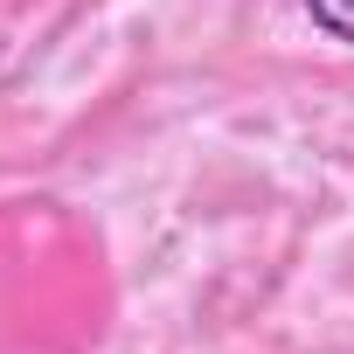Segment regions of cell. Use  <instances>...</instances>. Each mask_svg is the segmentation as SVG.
Here are the masks:
<instances>
[{
	"mask_svg": "<svg viewBox=\"0 0 354 354\" xmlns=\"http://www.w3.org/2000/svg\"><path fill=\"white\" fill-rule=\"evenodd\" d=\"M313 28H326L333 42H354V0H306Z\"/></svg>",
	"mask_w": 354,
	"mask_h": 354,
	"instance_id": "6da1fadb",
	"label": "cell"
}]
</instances>
